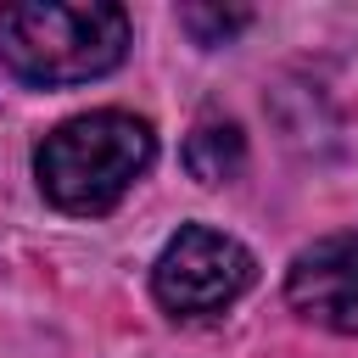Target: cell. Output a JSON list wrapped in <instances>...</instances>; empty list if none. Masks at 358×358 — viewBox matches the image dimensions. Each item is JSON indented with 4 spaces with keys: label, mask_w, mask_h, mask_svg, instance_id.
<instances>
[{
    "label": "cell",
    "mask_w": 358,
    "mask_h": 358,
    "mask_svg": "<svg viewBox=\"0 0 358 358\" xmlns=\"http://www.w3.org/2000/svg\"><path fill=\"white\" fill-rule=\"evenodd\" d=\"M129 17L106 0L0 6V67L22 84H84L123 62Z\"/></svg>",
    "instance_id": "1"
},
{
    "label": "cell",
    "mask_w": 358,
    "mask_h": 358,
    "mask_svg": "<svg viewBox=\"0 0 358 358\" xmlns=\"http://www.w3.org/2000/svg\"><path fill=\"white\" fill-rule=\"evenodd\" d=\"M151 157H157L151 123L129 112H84L39 140L34 173H39V190L62 213L95 218L123 201V190L151 168Z\"/></svg>",
    "instance_id": "2"
},
{
    "label": "cell",
    "mask_w": 358,
    "mask_h": 358,
    "mask_svg": "<svg viewBox=\"0 0 358 358\" xmlns=\"http://www.w3.org/2000/svg\"><path fill=\"white\" fill-rule=\"evenodd\" d=\"M257 280V263L252 252L224 235V229H207V224H185L157 268H151V291L157 302L173 313V319H207V313H224L246 285Z\"/></svg>",
    "instance_id": "3"
},
{
    "label": "cell",
    "mask_w": 358,
    "mask_h": 358,
    "mask_svg": "<svg viewBox=\"0 0 358 358\" xmlns=\"http://www.w3.org/2000/svg\"><path fill=\"white\" fill-rule=\"evenodd\" d=\"M285 302L324 330L358 336V229L302 246L285 274Z\"/></svg>",
    "instance_id": "4"
},
{
    "label": "cell",
    "mask_w": 358,
    "mask_h": 358,
    "mask_svg": "<svg viewBox=\"0 0 358 358\" xmlns=\"http://www.w3.org/2000/svg\"><path fill=\"white\" fill-rule=\"evenodd\" d=\"M241 162H246V145H241V129H235V123H201V129L185 140V168H190L201 185L235 179Z\"/></svg>",
    "instance_id": "5"
},
{
    "label": "cell",
    "mask_w": 358,
    "mask_h": 358,
    "mask_svg": "<svg viewBox=\"0 0 358 358\" xmlns=\"http://www.w3.org/2000/svg\"><path fill=\"white\" fill-rule=\"evenodd\" d=\"M185 28H190L201 45H224L235 28H246V11H201V6H190V11H185Z\"/></svg>",
    "instance_id": "6"
}]
</instances>
